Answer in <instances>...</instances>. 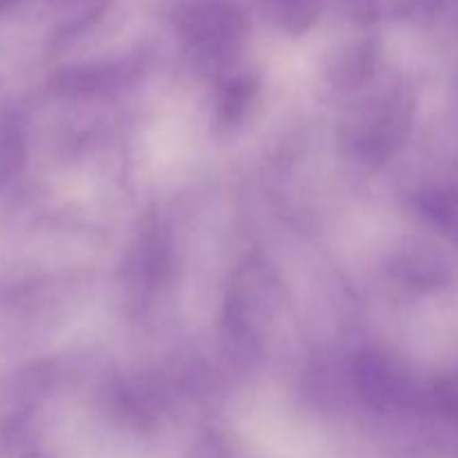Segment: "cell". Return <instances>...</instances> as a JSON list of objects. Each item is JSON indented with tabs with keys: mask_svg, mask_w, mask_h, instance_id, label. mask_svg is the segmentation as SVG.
I'll return each mask as SVG.
<instances>
[{
	"mask_svg": "<svg viewBox=\"0 0 458 458\" xmlns=\"http://www.w3.org/2000/svg\"><path fill=\"white\" fill-rule=\"evenodd\" d=\"M276 25L291 34L309 30L320 13V0H259Z\"/></svg>",
	"mask_w": 458,
	"mask_h": 458,
	"instance_id": "cell-5",
	"label": "cell"
},
{
	"mask_svg": "<svg viewBox=\"0 0 458 458\" xmlns=\"http://www.w3.org/2000/svg\"><path fill=\"white\" fill-rule=\"evenodd\" d=\"M411 123V101L407 97H387L374 106L356 123L349 137L356 155L367 161H383L396 150L405 139Z\"/></svg>",
	"mask_w": 458,
	"mask_h": 458,
	"instance_id": "cell-2",
	"label": "cell"
},
{
	"mask_svg": "<svg viewBox=\"0 0 458 458\" xmlns=\"http://www.w3.org/2000/svg\"><path fill=\"white\" fill-rule=\"evenodd\" d=\"M21 3V0H0V13L9 12L12 7H16V4Z\"/></svg>",
	"mask_w": 458,
	"mask_h": 458,
	"instance_id": "cell-10",
	"label": "cell"
},
{
	"mask_svg": "<svg viewBox=\"0 0 458 458\" xmlns=\"http://www.w3.org/2000/svg\"><path fill=\"white\" fill-rule=\"evenodd\" d=\"M353 383L362 401L378 411L401 410L414 398L410 378L378 352H362L356 358Z\"/></svg>",
	"mask_w": 458,
	"mask_h": 458,
	"instance_id": "cell-3",
	"label": "cell"
},
{
	"mask_svg": "<svg viewBox=\"0 0 458 458\" xmlns=\"http://www.w3.org/2000/svg\"><path fill=\"white\" fill-rule=\"evenodd\" d=\"M128 63H89V65L67 67L56 76L58 89L65 94H106L110 89H116L128 76Z\"/></svg>",
	"mask_w": 458,
	"mask_h": 458,
	"instance_id": "cell-4",
	"label": "cell"
},
{
	"mask_svg": "<svg viewBox=\"0 0 458 458\" xmlns=\"http://www.w3.org/2000/svg\"><path fill=\"white\" fill-rule=\"evenodd\" d=\"M454 4V0H394V9L398 16L410 21H429L441 16L443 12Z\"/></svg>",
	"mask_w": 458,
	"mask_h": 458,
	"instance_id": "cell-8",
	"label": "cell"
},
{
	"mask_svg": "<svg viewBox=\"0 0 458 458\" xmlns=\"http://www.w3.org/2000/svg\"><path fill=\"white\" fill-rule=\"evenodd\" d=\"M432 405L443 419L458 423V371L441 376V378L434 383L432 394Z\"/></svg>",
	"mask_w": 458,
	"mask_h": 458,
	"instance_id": "cell-7",
	"label": "cell"
},
{
	"mask_svg": "<svg viewBox=\"0 0 458 458\" xmlns=\"http://www.w3.org/2000/svg\"><path fill=\"white\" fill-rule=\"evenodd\" d=\"M188 47L206 61H228L249 31L246 13L235 0H186L177 16Z\"/></svg>",
	"mask_w": 458,
	"mask_h": 458,
	"instance_id": "cell-1",
	"label": "cell"
},
{
	"mask_svg": "<svg viewBox=\"0 0 458 458\" xmlns=\"http://www.w3.org/2000/svg\"><path fill=\"white\" fill-rule=\"evenodd\" d=\"M253 94H255V88L249 79L233 81V83L226 88V92H224V98H222V112L224 116H226V121L240 119V116L244 114L246 106L250 103V98H253Z\"/></svg>",
	"mask_w": 458,
	"mask_h": 458,
	"instance_id": "cell-9",
	"label": "cell"
},
{
	"mask_svg": "<svg viewBox=\"0 0 458 458\" xmlns=\"http://www.w3.org/2000/svg\"><path fill=\"white\" fill-rule=\"evenodd\" d=\"M423 210L434 224L458 231V186H445L423 195Z\"/></svg>",
	"mask_w": 458,
	"mask_h": 458,
	"instance_id": "cell-6",
	"label": "cell"
}]
</instances>
